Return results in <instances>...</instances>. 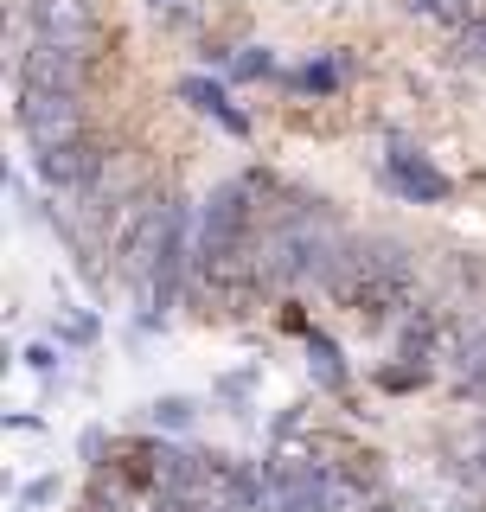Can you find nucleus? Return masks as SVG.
<instances>
[{"mask_svg":"<svg viewBox=\"0 0 486 512\" xmlns=\"http://www.w3.org/2000/svg\"><path fill=\"white\" fill-rule=\"evenodd\" d=\"M391 180H397V192H410V199H448V173L429 167L410 141H391Z\"/></svg>","mask_w":486,"mask_h":512,"instance_id":"obj_1","label":"nucleus"},{"mask_svg":"<svg viewBox=\"0 0 486 512\" xmlns=\"http://www.w3.org/2000/svg\"><path fill=\"white\" fill-rule=\"evenodd\" d=\"M180 96H186V103H199L205 116H218L224 128H231V135H243V116L231 109V96H224L218 84H205V77H186V84H180Z\"/></svg>","mask_w":486,"mask_h":512,"instance_id":"obj_2","label":"nucleus"},{"mask_svg":"<svg viewBox=\"0 0 486 512\" xmlns=\"http://www.w3.org/2000/svg\"><path fill=\"white\" fill-rule=\"evenodd\" d=\"M314 359H320V378L339 384V365H333V346H327V340H314Z\"/></svg>","mask_w":486,"mask_h":512,"instance_id":"obj_3","label":"nucleus"},{"mask_svg":"<svg viewBox=\"0 0 486 512\" xmlns=\"http://www.w3.org/2000/svg\"><path fill=\"white\" fill-rule=\"evenodd\" d=\"M263 71H269V52H263V58H256V52L237 58V77H263Z\"/></svg>","mask_w":486,"mask_h":512,"instance_id":"obj_4","label":"nucleus"}]
</instances>
